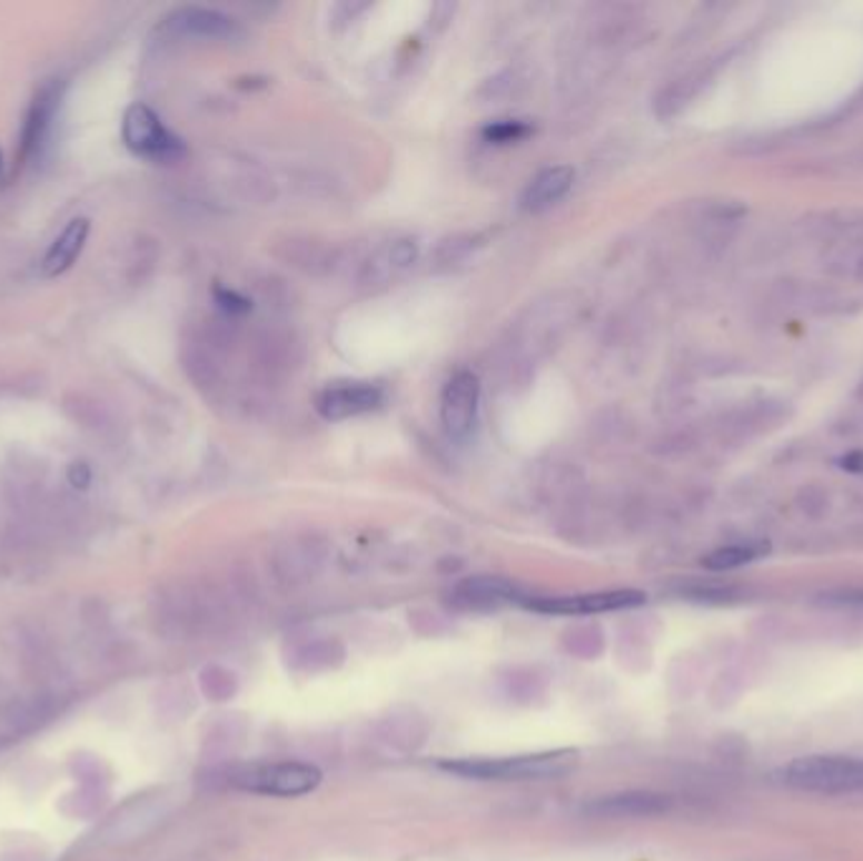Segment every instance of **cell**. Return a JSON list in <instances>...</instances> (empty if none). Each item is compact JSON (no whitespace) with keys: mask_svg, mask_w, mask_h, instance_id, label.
<instances>
[{"mask_svg":"<svg viewBox=\"0 0 863 861\" xmlns=\"http://www.w3.org/2000/svg\"><path fill=\"white\" fill-rule=\"evenodd\" d=\"M0 172H3V157H0Z\"/></svg>","mask_w":863,"mask_h":861,"instance_id":"cell-24","label":"cell"},{"mask_svg":"<svg viewBox=\"0 0 863 861\" xmlns=\"http://www.w3.org/2000/svg\"><path fill=\"white\" fill-rule=\"evenodd\" d=\"M528 135H530V127L525 125V121H518V119L493 121V125H487L483 129V137L487 139V142H495V145L518 142V139L528 137Z\"/></svg>","mask_w":863,"mask_h":861,"instance_id":"cell-21","label":"cell"},{"mask_svg":"<svg viewBox=\"0 0 863 861\" xmlns=\"http://www.w3.org/2000/svg\"><path fill=\"white\" fill-rule=\"evenodd\" d=\"M384 402V392L371 382H331L316 397V412L328 423H341L377 409Z\"/></svg>","mask_w":863,"mask_h":861,"instance_id":"cell-7","label":"cell"},{"mask_svg":"<svg viewBox=\"0 0 863 861\" xmlns=\"http://www.w3.org/2000/svg\"><path fill=\"white\" fill-rule=\"evenodd\" d=\"M672 809V799L656 791H618L606 793L586 803V817L598 821H632L664 817Z\"/></svg>","mask_w":863,"mask_h":861,"instance_id":"cell-8","label":"cell"},{"mask_svg":"<svg viewBox=\"0 0 863 861\" xmlns=\"http://www.w3.org/2000/svg\"><path fill=\"white\" fill-rule=\"evenodd\" d=\"M59 107H61V83L49 81L39 93H36L33 105H31V109H28L23 137H21L23 159L39 157L43 152V147L49 145V137H51L56 115H59Z\"/></svg>","mask_w":863,"mask_h":861,"instance_id":"cell-9","label":"cell"},{"mask_svg":"<svg viewBox=\"0 0 863 861\" xmlns=\"http://www.w3.org/2000/svg\"><path fill=\"white\" fill-rule=\"evenodd\" d=\"M200 687L215 703H225V700H230L238 692V677L236 672H230L228 667L210 664V667L202 670Z\"/></svg>","mask_w":863,"mask_h":861,"instance_id":"cell-19","label":"cell"},{"mask_svg":"<svg viewBox=\"0 0 863 861\" xmlns=\"http://www.w3.org/2000/svg\"><path fill=\"white\" fill-rule=\"evenodd\" d=\"M480 409V379L473 372H457L443 389L439 417L449 437L465 439L473 433Z\"/></svg>","mask_w":863,"mask_h":861,"instance_id":"cell-6","label":"cell"},{"mask_svg":"<svg viewBox=\"0 0 863 861\" xmlns=\"http://www.w3.org/2000/svg\"><path fill=\"white\" fill-rule=\"evenodd\" d=\"M321 771L304 761H278V763H252L228 773V783L240 791L278 795V799H296L318 789Z\"/></svg>","mask_w":863,"mask_h":861,"instance_id":"cell-3","label":"cell"},{"mask_svg":"<svg viewBox=\"0 0 863 861\" xmlns=\"http://www.w3.org/2000/svg\"><path fill=\"white\" fill-rule=\"evenodd\" d=\"M89 230H91V226H89L87 218L71 220L69 226L63 228L61 236L51 243L49 250H46L43 264H41L43 274L46 276H61L73 264H77V258L81 256L83 246H87Z\"/></svg>","mask_w":863,"mask_h":861,"instance_id":"cell-15","label":"cell"},{"mask_svg":"<svg viewBox=\"0 0 863 861\" xmlns=\"http://www.w3.org/2000/svg\"><path fill=\"white\" fill-rule=\"evenodd\" d=\"M429 735L427 718L415 707H394L379 720V738L391 751L415 753L425 745Z\"/></svg>","mask_w":863,"mask_h":861,"instance_id":"cell-11","label":"cell"},{"mask_svg":"<svg viewBox=\"0 0 863 861\" xmlns=\"http://www.w3.org/2000/svg\"><path fill=\"white\" fill-rule=\"evenodd\" d=\"M530 594L503 576H470L455 588V602L465 610H495V606L518 602L525 604Z\"/></svg>","mask_w":863,"mask_h":861,"instance_id":"cell-10","label":"cell"},{"mask_svg":"<svg viewBox=\"0 0 863 861\" xmlns=\"http://www.w3.org/2000/svg\"><path fill=\"white\" fill-rule=\"evenodd\" d=\"M218 301H220V306L225 308V311H230V314L248 311L246 298L238 296V294H232V291H218Z\"/></svg>","mask_w":863,"mask_h":861,"instance_id":"cell-22","label":"cell"},{"mask_svg":"<svg viewBox=\"0 0 863 861\" xmlns=\"http://www.w3.org/2000/svg\"><path fill=\"white\" fill-rule=\"evenodd\" d=\"M576 172L574 167L558 165V167H546L540 170L533 180L525 187L523 198H520V208L525 212H546L553 205H558L574 187Z\"/></svg>","mask_w":863,"mask_h":861,"instance_id":"cell-12","label":"cell"},{"mask_svg":"<svg viewBox=\"0 0 863 861\" xmlns=\"http://www.w3.org/2000/svg\"><path fill=\"white\" fill-rule=\"evenodd\" d=\"M167 28L177 36H192V39H232L238 36V23L210 8H180L167 18Z\"/></svg>","mask_w":863,"mask_h":861,"instance_id":"cell-13","label":"cell"},{"mask_svg":"<svg viewBox=\"0 0 863 861\" xmlns=\"http://www.w3.org/2000/svg\"><path fill=\"white\" fill-rule=\"evenodd\" d=\"M503 690L515 703H533V700L546 692V680L536 670L515 667L503 677Z\"/></svg>","mask_w":863,"mask_h":861,"instance_id":"cell-18","label":"cell"},{"mask_svg":"<svg viewBox=\"0 0 863 861\" xmlns=\"http://www.w3.org/2000/svg\"><path fill=\"white\" fill-rule=\"evenodd\" d=\"M771 546L767 544H733V546H722L717 551H712L705 558H702V566L710 571H733L745 564H753V561L763 558Z\"/></svg>","mask_w":863,"mask_h":861,"instance_id":"cell-16","label":"cell"},{"mask_svg":"<svg viewBox=\"0 0 863 861\" xmlns=\"http://www.w3.org/2000/svg\"><path fill=\"white\" fill-rule=\"evenodd\" d=\"M644 594L636 588H614V592H591V594H571V596H530L523 606L538 614H561V616H586L632 610L644 604Z\"/></svg>","mask_w":863,"mask_h":861,"instance_id":"cell-5","label":"cell"},{"mask_svg":"<svg viewBox=\"0 0 863 861\" xmlns=\"http://www.w3.org/2000/svg\"><path fill=\"white\" fill-rule=\"evenodd\" d=\"M839 465H841L846 473H863V453L856 451V453L843 455L841 461H839Z\"/></svg>","mask_w":863,"mask_h":861,"instance_id":"cell-23","label":"cell"},{"mask_svg":"<svg viewBox=\"0 0 863 861\" xmlns=\"http://www.w3.org/2000/svg\"><path fill=\"white\" fill-rule=\"evenodd\" d=\"M604 632L596 624H578L563 632V650L571 657L578 660H596L604 652Z\"/></svg>","mask_w":863,"mask_h":861,"instance_id":"cell-17","label":"cell"},{"mask_svg":"<svg viewBox=\"0 0 863 861\" xmlns=\"http://www.w3.org/2000/svg\"><path fill=\"white\" fill-rule=\"evenodd\" d=\"M578 765V751H561L508 755V758H463V761H443L439 769L455 773L459 779L475 781H546L561 779Z\"/></svg>","mask_w":863,"mask_h":861,"instance_id":"cell-1","label":"cell"},{"mask_svg":"<svg viewBox=\"0 0 863 861\" xmlns=\"http://www.w3.org/2000/svg\"><path fill=\"white\" fill-rule=\"evenodd\" d=\"M121 139H125L129 152L152 159V162H172L185 152L182 139L175 137L165 127V121L155 115V109H149L147 105H131L125 111Z\"/></svg>","mask_w":863,"mask_h":861,"instance_id":"cell-4","label":"cell"},{"mask_svg":"<svg viewBox=\"0 0 863 861\" xmlns=\"http://www.w3.org/2000/svg\"><path fill=\"white\" fill-rule=\"evenodd\" d=\"M346 657V650L334 636H316V640L298 642L288 650V667L301 675H318V672L336 670Z\"/></svg>","mask_w":863,"mask_h":861,"instance_id":"cell-14","label":"cell"},{"mask_svg":"<svg viewBox=\"0 0 863 861\" xmlns=\"http://www.w3.org/2000/svg\"><path fill=\"white\" fill-rule=\"evenodd\" d=\"M781 783L801 793L859 795L863 799V758L853 755H803L783 765Z\"/></svg>","mask_w":863,"mask_h":861,"instance_id":"cell-2","label":"cell"},{"mask_svg":"<svg viewBox=\"0 0 863 861\" xmlns=\"http://www.w3.org/2000/svg\"><path fill=\"white\" fill-rule=\"evenodd\" d=\"M417 256H419V248L415 240H394L391 246L384 250L381 260H374L371 270L377 274V268H381V276L397 274V270H405L415 264Z\"/></svg>","mask_w":863,"mask_h":861,"instance_id":"cell-20","label":"cell"}]
</instances>
